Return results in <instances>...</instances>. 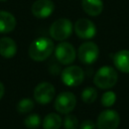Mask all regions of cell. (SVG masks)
<instances>
[{
  "label": "cell",
  "instance_id": "obj_3",
  "mask_svg": "<svg viewBox=\"0 0 129 129\" xmlns=\"http://www.w3.org/2000/svg\"><path fill=\"white\" fill-rule=\"evenodd\" d=\"M73 32V24L68 18H59L55 20L49 27V35L57 41H63L71 36Z\"/></svg>",
  "mask_w": 129,
  "mask_h": 129
},
{
  "label": "cell",
  "instance_id": "obj_1",
  "mask_svg": "<svg viewBox=\"0 0 129 129\" xmlns=\"http://www.w3.org/2000/svg\"><path fill=\"white\" fill-rule=\"evenodd\" d=\"M54 50L53 41L48 37H38L34 39L28 48V54L32 60H45Z\"/></svg>",
  "mask_w": 129,
  "mask_h": 129
},
{
  "label": "cell",
  "instance_id": "obj_9",
  "mask_svg": "<svg viewBox=\"0 0 129 129\" xmlns=\"http://www.w3.org/2000/svg\"><path fill=\"white\" fill-rule=\"evenodd\" d=\"M54 55L59 63L68 66L75 60L77 52L75 50V47L71 43L64 41L56 45V47L54 48Z\"/></svg>",
  "mask_w": 129,
  "mask_h": 129
},
{
  "label": "cell",
  "instance_id": "obj_19",
  "mask_svg": "<svg viewBox=\"0 0 129 129\" xmlns=\"http://www.w3.org/2000/svg\"><path fill=\"white\" fill-rule=\"evenodd\" d=\"M24 125L29 129H36L40 125V117L37 114H30L24 119Z\"/></svg>",
  "mask_w": 129,
  "mask_h": 129
},
{
  "label": "cell",
  "instance_id": "obj_17",
  "mask_svg": "<svg viewBox=\"0 0 129 129\" xmlns=\"http://www.w3.org/2000/svg\"><path fill=\"white\" fill-rule=\"evenodd\" d=\"M81 97H82V100H83L84 103L92 104V103H94L96 101V99L98 97V93H97V90L95 88L88 87V88L83 90Z\"/></svg>",
  "mask_w": 129,
  "mask_h": 129
},
{
  "label": "cell",
  "instance_id": "obj_10",
  "mask_svg": "<svg viewBox=\"0 0 129 129\" xmlns=\"http://www.w3.org/2000/svg\"><path fill=\"white\" fill-rule=\"evenodd\" d=\"M76 34L82 39H91L97 33V28L94 22L87 18L78 19L74 26Z\"/></svg>",
  "mask_w": 129,
  "mask_h": 129
},
{
  "label": "cell",
  "instance_id": "obj_12",
  "mask_svg": "<svg viewBox=\"0 0 129 129\" xmlns=\"http://www.w3.org/2000/svg\"><path fill=\"white\" fill-rule=\"evenodd\" d=\"M17 52L16 42L10 37L0 38V55L6 58L13 57Z\"/></svg>",
  "mask_w": 129,
  "mask_h": 129
},
{
  "label": "cell",
  "instance_id": "obj_23",
  "mask_svg": "<svg viewBox=\"0 0 129 129\" xmlns=\"http://www.w3.org/2000/svg\"><path fill=\"white\" fill-rule=\"evenodd\" d=\"M4 93H5V88H4V85H3V84L0 82V100L3 98Z\"/></svg>",
  "mask_w": 129,
  "mask_h": 129
},
{
  "label": "cell",
  "instance_id": "obj_21",
  "mask_svg": "<svg viewBox=\"0 0 129 129\" xmlns=\"http://www.w3.org/2000/svg\"><path fill=\"white\" fill-rule=\"evenodd\" d=\"M62 124L64 129H78L80 126L78 118L75 115H70V114H67V116L62 121Z\"/></svg>",
  "mask_w": 129,
  "mask_h": 129
},
{
  "label": "cell",
  "instance_id": "obj_4",
  "mask_svg": "<svg viewBox=\"0 0 129 129\" xmlns=\"http://www.w3.org/2000/svg\"><path fill=\"white\" fill-rule=\"evenodd\" d=\"M61 81L68 87H77L85 79V73L79 66H70L61 71Z\"/></svg>",
  "mask_w": 129,
  "mask_h": 129
},
{
  "label": "cell",
  "instance_id": "obj_16",
  "mask_svg": "<svg viewBox=\"0 0 129 129\" xmlns=\"http://www.w3.org/2000/svg\"><path fill=\"white\" fill-rule=\"evenodd\" d=\"M61 124H62L61 117L55 113L47 114L42 121L43 129H59Z\"/></svg>",
  "mask_w": 129,
  "mask_h": 129
},
{
  "label": "cell",
  "instance_id": "obj_8",
  "mask_svg": "<svg viewBox=\"0 0 129 129\" xmlns=\"http://www.w3.org/2000/svg\"><path fill=\"white\" fill-rule=\"evenodd\" d=\"M54 95H55L54 87L48 82L39 83L35 87L34 92H33L34 100L41 105L50 103L53 100Z\"/></svg>",
  "mask_w": 129,
  "mask_h": 129
},
{
  "label": "cell",
  "instance_id": "obj_20",
  "mask_svg": "<svg viewBox=\"0 0 129 129\" xmlns=\"http://www.w3.org/2000/svg\"><path fill=\"white\" fill-rule=\"evenodd\" d=\"M116 99H117L116 94H115L114 92H112V91H108V92H105V93L102 95L101 103H102V105H103L104 107L109 108V107H111V106H113V105L115 104Z\"/></svg>",
  "mask_w": 129,
  "mask_h": 129
},
{
  "label": "cell",
  "instance_id": "obj_5",
  "mask_svg": "<svg viewBox=\"0 0 129 129\" xmlns=\"http://www.w3.org/2000/svg\"><path fill=\"white\" fill-rule=\"evenodd\" d=\"M77 53L81 62L85 64H92L99 57V47L95 42L87 41L80 45Z\"/></svg>",
  "mask_w": 129,
  "mask_h": 129
},
{
  "label": "cell",
  "instance_id": "obj_13",
  "mask_svg": "<svg viewBox=\"0 0 129 129\" xmlns=\"http://www.w3.org/2000/svg\"><path fill=\"white\" fill-rule=\"evenodd\" d=\"M114 66L120 72L128 74L129 73V50L122 49L117 51L113 56Z\"/></svg>",
  "mask_w": 129,
  "mask_h": 129
},
{
  "label": "cell",
  "instance_id": "obj_14",
  "mask_svg": "<svg viewBox=\"0 0 129 129\" xmlns=\"http://www.w3.org/2000/svg\"><path fill=\"white\" fill-rule=\"evenodd\" d=\"M16 26L15 17L8 11L0 10V33H8Z\"/></svg>",
  "mask_w": 129,
  "mask_h": 129
},
{
  "label": "cell",
  "instance_id": "obj_11",
  "mask_svg": "<svg viewBox=\"0 0 129 129\" xmlns=\"http://www.w3.org/2000/svg\"><path fill=\"white\" fill-rule=\"evenodd\" d=\"M53 11L54 3L51 0H36L31 6V12L37 18H46Z\"/></svg>",
  "mask_w": 129,
  "mask_h": 129
},
{
  "label": "cell",
  "instance_id": "obj_22",
  "mask_svg": "<svg viewBox=\"0 0 129 129\" xmlns=\"http://www.w3.org/2000/svg\"><path fill=\"white\" fill-rule=\"evenodd\" d=\"M97 125L92 120H85L81 123L80 129H96Z\"/></svg>",
  "mask_w": 129,
  "mask_h": 129
},
{
  "label": "cell",
  "instance_id": "obj_24",
  "mask_svg": "<svg viewBox=\"0 0 129 129\" xmlns=\"http://www.w3.org/2000/svg\"><path fill=\"white\" fill-rule=\"evenodd\" d=\"M1 2H4V1H7V0H0Z\"/></svg>",
  "mask_w": 129,
  "mask_h": 129
},
{
  "label": "cell",
  "instance_id": "obj_15",
  "mask_svg": "<svg viewBox=\"0 0 129 129\" xmlns=\"http://www.w3.org/2000/svg\"><path fill=\"white\" fill-rule=\"evenodd\" d=\"M83 10L90 16H98L104 8L102 0H82Z\"/></svg>",
  "mask_w": 129,
  "mask_h": 129
},
{
  "label": "cell",
  "instance_id": "obj_7",
  "mask_svg": "<svg viewBox=\"0 0 129 129\" xmlns=\"http://www.w3.org/2000/svg\"><path fill=\"white\" fill-rule=\"evenodd\" d=\"M77 104L76 96L71 92H62L58 94L54 101V108L60 114L71 113Z\"/></svg>",
  "mask_w": 129,
  "mask_h": 129
},
{
  "label": "cell",
  "instance_id": "obj_18",
  "mask_svg": "<svg viewBox=\"0 0 129 129\" xmlns=\"http://www.w3.org/2000/svg\"><path fill=\"white\" fill-rule=\"evenodd\" d=\"M34 107V103L29 98H23L21 99L17 104V111L21 114H26L30 112Z\"/></svg>",
  "mask_w": 129,
  "mask_h": 129
},
{
  "label": "cell",
  "instance_id": "obj_6",
  "mask_svg": "<svg viewBox=\"0 0 129 129\" xmlns=\"http://www.w3.org/2000/svg\"><path fill=\"white\" fill-rule=\"evenodd\" d=\"M120 124L119 114L111 109L104 110L100 113L97 118V128L98 129H117Z\"/></svg>",
  "mask_w": 129,
  "mask_h": 129
},
{
  "label": "cell",
  "instance_id": "obj_2",
  "mask_svg": "<svg viewBox=\"0 0 129 129\" xmlns=\"http://www.w3.org/2000/svg\"><path fill=\"white\" fill-rule=\"evenodd\" d=\"M118 81V74L110 66L101 67L94 76V84L100 89H111Z\"/></svg>",
  "mask_w": 129,
  "mask_h": 129
}]
</instances>
